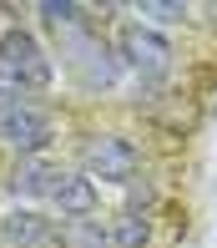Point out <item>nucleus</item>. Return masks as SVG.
I'll list each match as a JSON object with an SVG mask.
<instances>
[{
	"label": "nucleus",
	"instance_id": "obj_1",
	"mask_svg": "<svg viewBox=\"0 0 217 248\" xmlns=\"http://www.w3.org/2000/svg\"><path fill=\"white\" fill-rule=\"evenodd\" d=\"M0 147H10L15 157H45L56 147V111L41 96L0 86Z\"/></svg>",
	"mask_w": 217,
	"mask_h": 248
},
{
	"label": "nucleus",
	"instance_id": "obj_2",
	"mask_svg": "<svg viewBox=\"0 0 217 248\" xmlns=\"http://www.w3.org/2000/svg\"><path fill=\"white\" fill-rule=\"evenodd\" d=\"M51 81H56V61H51V51L36 41V31L5 26L0 31V86H5V92L41 96Z\"/></svg>",
	"mask_w": 217,
	"mask_h": 248
},
{
	"label": "nucleus",
	"instance_id": "obj_3",
	"mask_svg": "<svg viewBox=\"0 0 217 248\" xmlns=\"http://www.w3.org/2000/svg\"><path fill=\"white\" fill-rule=\"evenodd\" d=\"M61 61H66V71H71V81L81 86V92H91V96L111 92V86L121 81V56H116V46H111L106 36H96V26L76 31V36H61Z\"/></svg>",
	"mask_w": 217,
	"mask_h": 248
},
{
	"label": "nucleus",
	"instance_id": "obj_4",
	"mask_svg": "<svg viewBox=\"0 0 217 248\" xmlns=\"http://www.w3.org/2000/svg\"><path fill=\"white\" fill-rule=\"evenodd\" d=\"M81 172L91 183H116L131 187L142 172V147L121 132H86L81 137Z\"/></svg>",
	"mask_w": 217,
	"mask_h": 248
},
{
	"label": "nucleus",
	"instance_id": "obj_5",
	"mask_svg": "<svg viewBox=\"0 0 217 248\" xmlns=\"http://www.w3.org/2000/svg\"><path fill=\"white\" fill-rule=\"evenodd\" d=\"M116 56H121V71H136L142 81H157V76L172 71V41H167V31L146 26V20H131V26L116 31Z\"/></svg>",
	"mask_w": 217,
	"mask_h": 248
},
{
	"label": "nucleus",
	"instance_id": "obj_6",
	"mask_svg": "<svg viewBox=\"0 0 217 248\" xmlns=\"http://www.w3.org/2000/svg\"><path fill=\"white\" fill-rule=\"evenodd\" d=\"M45 202H51L61 218H91L96 202H101V193H96V183H91L81 167H61L56 183H51V193H45Z\"/></svg>",
	"mask_w": 217,
	"mask_h": 248
},
{
	"label": "nucleus",
	"instance_id": "obj_7",
	"mask_svg": "<svg viewBox=\"0 0 217 248\" xmlns=\"http://www.w3.org/2000/svg\"><path fill=\"white\" fill-rule=\"evenodd\" d=\"M51 238H56V223L26 202L0 213V248H45Z\"/></svg>",
	"mask_w": 217,
	"mask_h": 248
},
{
	"label": "nucleus",
	"instance_id": "obj_8",
	"mask_svg": "<svg viewBox=\"0 0 217 248\" xmlns=\"http://www.w3.org/2000/svg\"><path fill=\"white\" fill-rule=\"evenodd\" d=\"M56 172H61V167H56L51 157H15V162H10V172H5V193H10V198H20V202L30 208L36 198L51 193Z\"/></svg>",
	"mask_w": 217,
	"mask_h": 248
},
{
	"label": "nucleus",
	"instance_id": "obj_9",
	"mask_svg": "<svg viewBox=\"0 0 217 248\" xmlns=\"http://www.w3.org/2000/svg\"><path fill=\"white\" fill-rule=\"evenodd\" d=\"M36 20L56 36H76V31H91V5H81V0H41Z\"/></svg>",
	"mask_w": 217,
	"mask_h": 248
},
{
	"label": "nucleus",
	"instance_id": "obj_10",
	"mask_svg": "<svg viewBox=\"0 0 217 248\" xmlns=\"http://www.w3.org/2000/svg\"><path fill=\"white\" fill-rule=\"evenodd\" d=\"M51 243L56 248H111V233L101 228V218H61Z\"/></svg>",
	"mask_w": 217,
	"mask_h": 248
},
{
	"label": "nucleus",
	"instance_id": "obj_11",
	"mask_svg": "<svg viewBox=\"0 0 217 248\" xmlns=\"http://www.w3.org/2000/svg\"><path fill=\"white\" fill-rule=\"evenodd\" d=\"M106 233H111V248H146L152 243V223H146V213H116V218L106 223Z\"/></svg>",
	"mask_w": 217,
	"mask_h": 248
},
{
	"label": "nucleus",
	"instance_id": "obj_12",
	"mask_svg": "<svg viewBox=\"0 0 217 248\" xmlns=\"http://www.w3.org/2000/svg\"><path fill=\"white\" fill-rule=\"evenodd\" d=\"M136 16H146V26H177V20H187V5H182V0H136Z\"/></svg>",
	"mask_w": 217,
	"mask_h": 248
}]
</instances>
